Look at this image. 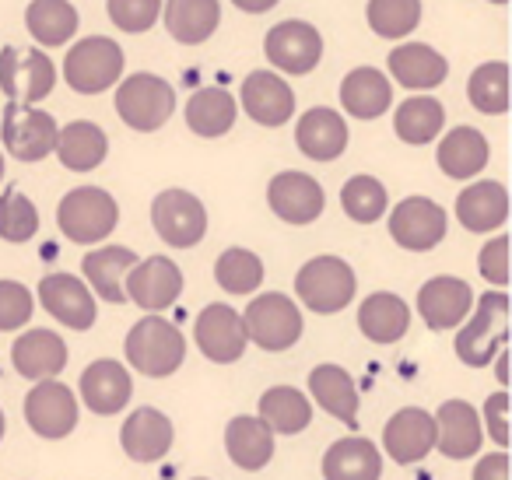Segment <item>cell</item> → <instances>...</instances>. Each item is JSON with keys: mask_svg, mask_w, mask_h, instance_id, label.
Returning a JSON list of instances; mask_svg holds the SVG:
<instances>
[{"mask_svg": "<svg viewBox=\"0 0 512 480\" xmlns=\"http://www.w3.org/2000/svg\"><path fill=\"white\" fill-rule=\"evenodd\" d=\"M390 81L376 67H358L341 81V102L355 120H376L390 109Z\"/></svg>", "mask_w": 512, "mask_h": 480, "instance_id": "37", "label": "cell"}, {"mask_svg": "<svg viewBox=\"0 0 512 480\" xmlns=\"http://www.w3.org/2000/svg\"><path fill=\"white\" fill-rule=\"evenodd\" d=\"M193 340H197L200 354L214 365H232L246 354V326H242V316L232 309V305H207L204 312L193 323Z\"/></svg>", "mask_w": 512, "mask_h": 480, "instance_id": "13", "label": "cell"}, {"mask_svg": "<svg viewBox=\"0 0 512 480\" xmlns=\"http://www.w3.org/2000/svg\"><path fill=\"white\" fill-rule=\"evenodd\" d=\"M256 417L271 428V435H299L313 424V403L302 389L292 386H274L260 396L256 403Z\"/></svg>", "mask_w": 512, "mask_h": 480, "instance_id": "31", "label": "cell"}, {"mask_svg": "<svg viewBox=\"0 0 512 480\" xmlns=\"http://www.w3.org/2000/svg\"><path fill=\"white\" fill-rule=\"evenodd\" d=\"M162 11L169 36L183 46H197L211 39L221 22L218 0H165Z\"/></svg>", "mask_w": 512, "mask_h": 480, "instance_id": "33", "label": "cell"}, {"mask_svg": "<svg viewBox=\"0 0 512 480\" xmlns=\"http://www.w3.org/2000/svg\"><path fill=\"white\" fill-rule=\"evenodd\" d=\"M267 204L288 225H309L323 214L327 197H323V186L306 172H281L267 186Z\"/></svg>", "mask_w": 512, "mask_h": 480, "instance_id": "17", "label": "cell"}, {"mask_svg": "<svg viewBox=\"0 0 512 480\" xmlns=\"http://www.w3.org/2000/svg\"><path fill=\"white\" fill-rule=\"evenodd\" d=\"M474 480H512L509 452L498 449V452H488V456L477 459V466H474Z\"/></svg>", "mask_w": 512, "mask_h": 480, "instance_id": "50", "label": "cell"}, {"mask_svg": "<svg viewBox=\"0 0 512 480\" xmlns=\"http://www.w3.org/2000/svg\"><path fill=\"white\" fill-rule=\"evenodd\" d=\"M162 15V0H109V18L123 32H148Z\"/></svg>", "mask_w": 512, "mask_h": 480, "instance_id": "47", "label": "cell"}, {"mask_svg": "<svg viewBox=\"0 0 512 480\" xmlns=\"http://www.w3.org/2000/svg\"><path fill=\"white\" fill-rule=\"evenodd\" d=\"M509 344V295L488 291L474 302L470 316L463 319L460 333L453 340V351L463 365L488 368L502 347Z\"/></svg>", "mask_w": 512, "mask_h": 480, "instance_id": "1", "label": "cell"}, {"mask_svg": "<svg viewBox=\"0 0 512 480\" xmlns=\"http://www.w3.org/2000/svg\"><path fill=\"white\" fill-rule=\"evenodd\" d=\"M242 326H246V337L253 340L260 351H288V347L299 344L302 337V312L281 291H267V295H256L253 302L242 312Z\"/></svg>", "mask_w": 512, "mask_h": 480, "instance_id": "4", "label": "cell"}, {"mask_svg": "<svg viewBox=\"0 0 512 480\" xmlns=\"http://www.w3.org/2000/svg\"><path fill=\"white\" fill-rule=\"evenodd\" d=\"M383 449L400 466L421 463L435 449V417L421 407L397 410L383 428Z\"/></svg>", "mask_w": 512, "mask_h": 480, "instance_id": "16", "label": "cell"}, {"mask_svg": "<svg viewBox=\"0 0 512 480\" xmlns=\"http://www.w3.org/2000/svg\"><path fill=\"white\" fill-rule=\"evenodd\" d=\"M474 309V291L460 277H432L418 291V312L432 330H456Z\"/></svg>", "mask_w": 512, "mask_h": 480, "instance_id": "21", "label": "cell"}, {"mask_svg": "<svg viewBox=\"0 0 512 480\" xmlns=\"http://www.w3.org/2000/svg\"><path fill=\"white\" fill-rule=\"evenodd\" d=\"M39 302L50 312L57 323H64L67 330H88L95 326V295L88 291V284L81 277L71 274H50L39 281Z\"/></svg>", "mask_w": 512, "mask_h": 480, "instance_id": "15", "label": "cell"}, {"mask_svg": "<svg viewBox=\"0 0 512 480\" xmlns=\"http://www.w3.org/2000/svg\"><path fill=\"white\" fill-rule=\"evenodd\" d=\"M53 85H57V67L46 53L25 50V46L0 50V92L8 95V102H18V106L43 102Z\"/></svg>", "mask_w": 512, "mask_h": 480, "instance_id": "8", "label": "cell"}, {"mask_svg": "<svg viewBox=\"0 0 512 480\" xmlns=\"http://www.w3.org/2000/svg\"><path fill=\"white\" fill-rule=\"evenodd\" d=\"M25 25L43 46H64L78 32V8L71 0H32Z\"/></svg>", "mask_w": 512, "mask_h": 480, "instance_id": "39", "label": "cell"}, {"mask_svg": "<svg viewBox=\"0 0 512 480\" xmlns=\"http://www.w3.org/2000/svg\"><path fill=\"white\" fill-rule=\"evenodd\" d=\"M481 428H488V438L495 445H509V393L498 389L484 400L481 407Z\"/></svg>", "mask_w": 512, "mask_h": 480, "instance_id": "49", "label": "cell"}, {"mask_svg": "<svg viewBox=\"0 0 512 480\" xmlns=\"http://www.w3.org/2000/svg\"><path fill=\"white\" fill-rule=\"evenodd\" d=\"M491 361H495V375H498V382H502V389H505V386H509V351L502 347V351H498Z\"/></svg>", "mask_w": 512, "mask_h": 480, "instance_id": "52", "label": "cell"}, {"mask_svg": "<svg viewBox=\"0 0 512 480\" xmlns=\"http://www.w3.org/2000/svg\"><path fill=\"white\" fill-rule=\"evenodd\" d=\"M309 393L330 417L344 421L348 428L358 424V389L355 379L341 365H316L309 372Z\"/></svg>", "mask_w": 512, "mask_h": 480, "instance_id": "32", "label": "cell"}, {"mask_svg": "<svg viewBox=\"0 0 512 480\" xmlns=\"http://www.w3.org/2000/svg\"><path fill=\"white\" fill-rule=\"evenodd\" d=\"M123 295L144 309L148 316L165 312L169 305H176V298L183 295V274L169 256H151V260H137L130 267L127 281H123Z\"/></svg>", "mask_w": 512, "mask_h": 480, "instance_id": "12", "label": "cell"}, {"mask_svg": "<svg viewBox=\"0 0 512 480\" xmlns=\"http://www.w3.org/2000/svg\"><path fill=\"white\" fill-rule=\"evenodd\" d=\"M232 4L242 11H249V15H264V11H271L278 0H232Z\"/></svg>", "mask_w": 512, "mask_h": 480, "instance_id": "51", "label": "cell"}, {"mask_svg": "<svg viewBox=\"0 0 512 480\" xmlns=\"http://www.w3.org/2000/svg\"><path fill=\"white\" fill-rule=\"evenodd\" d=\"M186 123L200 137H221L235 123V99L225 88H200L186 102Z\"/></svg>", "mask_w": 512, "mask_h": 480, "instance_id": "38", "label": "cell"}, {"mask_svg": "<svg viewBox=\"0 0 512 480\" xmlns=\"http://www.w3.org/2000/svg\"><path fill=\"white\" fill-rule=\"evenodd\" d=\"M53 151H57V158L64 162V169L92 172L95 165L106 162V151H109L106 130L88 120L67 123L64 130H57V148Z\"/></svg>", "mask_w": 512, "mask_h": 480, "instance_id": "34", "label": "cell"}, {"mask_svg": "<svg viewBox=\"0 0 512 480\" xmlns=\"http://www.w3.org/2000/svg\"><path fill=\"white\" fill-rule=\"evenodd\" d=\"M81 400L92 414L109 417L120 414L130 403V393H134V382H130V372L123 368V361L113 358H99L81 372Z\"/></svg>", "mask_w": 512, "mask_h": 480, "instance_id": "20", "label": "cell"}, {"mask_svg": "<svg viewBox=\"0 0 512 480\" xmlns=\"http://www.w3.org/2000/svg\"><path fill=\"white\" fill-rule=\"evenodd\" d=\"M341 207L351 221L358 225H372L386 214V186L376 176H355L344 183Z\"/></svg>", "mask_w": 512, "mask_h": 480, "instance_id": "43", "label": "cell"}, {"mask_svg": "<svg viewBox=\"0 0 512 480\" xmlns=\"http://www.w3.org/2000/svg\"><path fill=\"white\" fill-rule=\"evenodd\" d=\"M323 57V36L309 22H281L267 32V60L285 74H309Z\"/></svg>", "mask_w": 512, "mask_h": 480, "instance_id": "18", "label": "cell"}, {"mask_svg": "<svg viewBox=\"0 0 512 480\" xmlns=\"http://www.w3.org/2000/svg\"><path fill=\"white\" fill-rule=\"evenodd\" d=\"M32 309H36V298L25 284L0 281V333L22 330L32 319Z\"/></svg>", "mask_w": 512, "mask_h": 480, "instance_id": "46", "label": "cell"}, {"mask_svg": "<svg viewBox=\"0 0 512 480\" xmlns=\"http://www.w3.org/2000/svg\"><path fill=\"white\" fill-rule=\"evenodd\" d=\"M442 123H446V113H442V102L432 99V95H414L393 116V130L404 144H428L439 137Z\"/></svg>", "mask_w": 512, "mask_h": 480, "instance_id": "40", "label": "cell"}, {"mask_svg": "<svg viewBox=\"0 0 512 480\" xmlns=\"http://www.w3.org/2000/svg\"><path fill=\"white\" fill-rule=\"evenodd\" d=\"M449 64L442 60V53H435L432 46L425 43H404L390 53V74L400 81L404 88H435L446 81Z\"/></svg>", "mask_w": 512, "mask_h": 480, "instance_id": "35", "label": "cell"}, {"mask_svg": "<svg viewBox=\"0 0 512 480\" xmlns=\"http://www.w3.org/2000/svg\"><path fill=\"white\" fill-rule=\"evenodd\" d=\"M193 480H207V477H193Z\"/></svg>", "mask_w": 512, "mask_h": 480, "instance_id": "56", "label": "cell"}, {"mask_svg": "<svg viewBox=\"0 0 512 480\" xmlns=\"http://www.w3.org/2000/svg\"><path fill=\"white\" fill-rule=\"evenodd\" d=\"M0 141L18 162H43L57 148V120L36 106L8 102L4 123H0Z\"/></svg>", "mask_w": 512, "mask_h": 480, "instance_id": "9", "label": "cell"}, {"mask_svg": "<svg viewBox=\"0 0 512 480\" xmlns=\"http://www.w3.org/2000/svg\"><path fill=\"white\" fill-rule=\"evenodd\" d=\"M358 330L376 344H397L411 330V305L393 291H376L358 305Z\"/></svg>", "mask_w": 512, "mask_h": 480, "instance_id": "27", "label": "cell"}, {"mask_svg": "<svg viewBox=\"0 0 512 480\" xmlns=\"http://www.w3.org/2000/svg\"><path fill=\"white\" fill-rule=\"evenodd\" d=\"M0 179H4V155H0Z\"/></svg>", "mask_w": 512, "mask_h": 480, "instance_id": "55", "label": "cell"}, {"mask_svg": "<svg viewBox=\"0 0 512 480\" xmlns=\"http://www.w3.org/2000/svg\"><path fill=\"white\" fill-rule=\"evenodd\" d=\"M225 452L239 470H264L274 459V435L260 417H232L225 428Z\"/></svg>", "mask_w": 512, "mask_h": 480, "instance_id": "26", "label": "cell"}, {"mask_svg": "<svg viewBox=\"0 0 512 480\" xmlns=\"http://www.w3.org/2000/svg\"><path fill=\"white\" fill-rule=\"evenodd\" d=\"M25 421L39 438H50V442L67 438L78 428V396L57 379L36 382L25 396Z\"/></svg>", "mask_w": 512, "mask_h": 480, "instance_id": "11", "label": "cell"}, {"mask_svg": "<svg viewBox=\"0 0 512 480\" xmlns=\"http://www.w3.org/2000/svg\"><path fill=\"white\" fill-rule=\"evenodd\" d=\"M491 148L484 141L481 130L474 127H456L442 137L439 144V169L446 172L449 179H470L488 165Z\"/></svg>", "mask_w": 512, "mask_h": 480, "instance_id": "36", "label": "cell"}, {"mask_svg": "<svg viewBox=\"0 0 512 480\" xmlns=\"http://www.w3.org/2000/svg\"><path fill=\"white\" fill-rule=\"evenodd\" d=\"M435 449L446 459H470L481 452V414L467 400H446L435 410Z\"/></svg>", "mask_w": 512, "mask_h": 480, "instance_id": "19", "label": "cell"}, {"mask_svg": "<svg viewBox=\"0 0 512 480\" xmlns=\"http://www.w3.org/2000/svg\"><path fill=\"white\" fill-rule=\"evenodd\" d=\"M488 4H498V8H502V4H509V0H488Z\"/></svg>", "mask_w": 512, "mask_h": 480, "instance_id": "54", "label": "cell"}, {"mask_svg": "<svg viewBox=\"0 0 512 480\" xmlns=\"http://www.w3.org/2000/svg\"><path fill=\"white\" fill-rule=\"evenodd\" d=\"M0 438H4V410H0Z\"/></svg>", "mask_w": 512, "mask_h": 480, "instance_id": "53", "label": "cell"}, {"mask_svg": "<svg viewBox=\"0 0 512 480\" xmlns=\"http://www.w3.org/2000/svg\"><path fill=\"white\" fill-rule=\"evenodd\" d=\"M176 109V92L165 78L158 74H130L120 88H116V113L127 127L151 134V130L165 127V120Z\"/></svg>", "mask_w": 512, "mask_h": 480, "instance_id": "7", "label": "cell"}, {"mask_svg": "<svg viewBox=\"0 0 512 480\" xmlns=\"http://www.w3.org/2000/svg\"><path fill=\"white\" fill-rule=\"evenodd\" d=\"M383 477V452L362 435L337 438L323 456V480H379Z\"/></svg>", "mask_w": 512, "mask_h": 480, "instance_id": "25", "label": "cell"}, {"mask_svg": "<svg viewBox=\"0 0 512 480\" xmlns=\"http://www.w3.org/2000/svg\"><path fill=\"white\" fill-rule=\"evenodd\" d=\"M151 225L162 235V242L176 249H190L207 235V211L193 193L162 190L151 204Z\"/></svg>", "mask_w": 512, "mask_h": 480, "instance_id": "10", "label": "cell"}, {"mask_svg": "<svg viewBox=\"0 0 512 480\" xmlns=\"http://www.w3.org/2000/svg\"><path fill=\"white\" fill-rule=\"evenodd\" d=\"M456 218L467 232H495L509 218V193L495 179L467 186L456 200Z\"/></svg>", "mask_w": 512, "mask_h": 480, "instance_id": "28", "label": "cell"}, {"mask_svg": "<svg viewBox=\"0 0 512 480\" xmlns=\"http://www.w3.org/2000/svg\"><path fill=\"white\" fill-rule=\"evenodd\" d=\"M355 270L341 256H316L295 274V295L306 309L320 312V316H334V312L348 309L355 298Z\"/></svg>", "mask_w": 512, "mask_h": 480, "instance_id": "3", "label": "cell"}, {"mask_svg": "<svg viewBox=\"0 0 512 480\" xmlns=\"http://www.w3.org/2000/svg\"><path fill=\"white\" fill-rule=\"evenodd\" d=\"M421 0H369V25L383 39H404L418 29Z\"/></svg>", "mask_w": 512, "mask_h": 480, "instance_id": "44", "label": "cell"}, {"mask_svg": "<svg viewBox=\"0 0 512 480\" xmlns=\"http://www.w3.org/2000/svg\"><path fill=\"white\" fill-rule=\"evenodd\" d=\"M123 74V50L106 36H88L67 50L64 78L74 92L99 95L113 88Z\"/></svg>", "mask_w": 512, "mask_h": 480, "instance_id": "6", "label": "cell"}, {"mask_svg": "<svg viewBox=\"0 0 512 480\" xmlns=\"http://www.w3.org/2000/svg\"><path fill=\"white\" fill-rule=\"evenodd\" d=\"M39 232V211L22 190L0 193V239L29 242Z\"/></svg>", "mask_w": 512, "mask_h": 480, "instance_id": "45", "label": "cell"}, {"mask_svg": "<svg viewBox=\"0 0 512 480\" xmlns=\"http://www.w3.org/2000/svg\"><path fill=\"white\" fill-rule=\"evenodd\" d=\"M172 421L155 407H141L123 421L120 445L134 463H155L172 449Z\"/></svg>", "mask_w": 512, "mask_h": 480, "instance_id": "24", "label": "cell"}, {"mask_svg": "<svg viewBox=\"0 0 512 480\" xmlns=\"http://www.w3.org/2000/svg\"><path fill=\"white\" fill-rule=\"evenodd\" d=\"M127 361L148 379H169L186 361V337L162 316H144L127 333Z\"/></svg>", "mask_w": 512, "mask_h": 480, "instance_id": "2", "label": "cell"}, {"mask_svg": "<svg viewBox=\"0 0 512 480\" xmlns=\"http://www.w3.org/2000/svg\"><path fill=\"white\" fill-rule=\"evenodd\" d=\"M137 263V253L127 246H106V249H92V253L81 260V270H85L88 288H95V295L102 302H127L123 295V281H127L130 267Z\"/></svg>", "mask_w": 512, "mask_h": 480, "instance_id": "29", "label": "cell"}, {"mask_svg": "<svg viewBox=\"0 0 512 480\" xmlns=\"http://www.w3.org/2000/svg\"><path fill=\"white\" fill-rule=\"evenodd\" d=\"M470 106L484 116H502L509 109V64L502 60H491V64H481L474 74H470Z\"/></svg>", "mask_w": 512, "mask_h": 480, "instance_id": "41", "label": "cell"}, {"mask_svg": "<svg viewBox=\"0 0 512 480\" xmlns=\"http://www.w3.org/2000/svg\"><path fill=\"white\" fill-rule=\"evenodd\" d=\"M120 221V207L99 186H78L57 207V225L78 246H95L102 242Z\"/></svg>", "mask_w": 512, "mask_h": 480, "instance_id": "5", "label": "cell"}, {"mask_svg": "<svg viewBox=\"0 0 512 480\" xmlns=\"http://www.w3.org/2000/svg\"><path fill=\"white\" fill-rule=\"evenodd\" d=\"M477 270H481L484 281L495 284V288L509 284V235H498V239H491L488 246L481 249Z\"/></svg>", "mask_w": 512, "mask_h": 480, "instance_id": "48", "label": "cell"}, {"mask_svg": "<svg viewBox=\"0 0 512 480\" xmlns=\"http://www.w3.org/2000/svg\"><path fill=\"white\" fill-rule=\"evenodd\" d=\"M11 365L22 379L50 382L67 368V340L53 330H29L11 347Z\"/></svg>", "mask_w": 512, "mask_h": 480, "instance_id": "22", "label": "cell"}, {"mask_svg": "<svg viewBox=\"0 0 512 480\" xmlns=\"http://www.w3.org/2000/svg\"><path fill=\"white\" fill-rule=\"evenodd\" d=\"M214 277L228 295H253L264 284V260L249 249H225L214 263Z\"/></svg>", "mask_w": 512, "mask_h": 480, "instance_id": "42", "label": "cell"}, {"mask_svg": "<svg viewBox=\"0 0 512 480\" xmlns=\"http://www.w3.org/2000/svg\"><path fill=\"white\" fill-rule=\"evenodd\" d=\"M390 235L397 246L411 249V253L435 249L442 242V235H446V211L428 197H407L393 207Z\"/></svg>", "mask_w": 512, "mask_h": 480, "instance_id": "14", "label": "cell"}, {"mask_svg": "<svg viewBox=\"0 0 512 480\" xmlns=\"http://www.w3.org/2000/svg\"><path fill=\"white\" fill-rule=\"evenodd\" d=\"M295 141H299L302 155H309L313 162H334L348 148V123L334 109H309L299 120Z\"/></svg>", "mask_w": 512, "mask_h": 480, "instance_id": "30", "label": "cell"}, {"mask_svg": "<svg viewBox=\"0 0 512 480\" xmlns=\"http://www.w3.org/2000/svg\"><path fill=\"white\" fill-rule=\"evenodd\" d=\"M242 109L260 127H281V123L292 120L295 95L285 85V78H278L271 71H253L242 81Z\"/></svg>", "mask_w": 512, "mask_h": 480, "instance_id": "23", "label": "cell"}]
</instances>
